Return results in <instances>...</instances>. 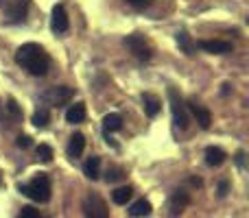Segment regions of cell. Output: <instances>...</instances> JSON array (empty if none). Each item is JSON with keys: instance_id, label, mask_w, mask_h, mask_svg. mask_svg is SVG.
<instances>
[{"instance_id": "cell-10", "label": "cell", "mask_w": 249, "mask_h": 218, "mask_svg": "<svg viewBox=\"0 0 249 218\" xmlns=\"http://www.w3.org/2000/svg\"><path fill=\"white\" fill-rule=\"evenodd\" d=\"M26 9H29V0H13V4H9V9H7L9 22H20V20H24Z\"/></svg>"}, {"instance_id": "cell-7", "label": "cell", "mask_w": 249, "mask_h": 218, "mask_svg": "<svg viewBox=\"0 0 249 218\" xmlns=\"http://www.w3.org/2000/svg\"><path fill=\"white\" fill-rule=\"evenodd\" d=\"M199 46L206 52H212V55H228V52H232V44L223 42V39H203V42H199Z\"/></svg>"}, {"instance_id": "cell-22", "label": "cell", "mask_w": 249, "mask_h": 218, "mask_svg": "<svg viewBox=\"0 0 249 218\" xmlns=\"http://www.w3.org/2000/svg\"><path fill=\"white\" fill-rule=\"evenodd\" d=\"M37 157L42 159V162H51L53 159V149L48 144H39L37 146Z\"/></svg>"}, {"instance_id": "cell-21", "label": "cell", "mask_w": 249, "mask_h": 218, "mask_svg": "<svg viewBox=\"0 0 249 218\" xmlns=\"http://www.w3.org/2000/svg\"><path fill=\"white\" fill-rule=\"evenodd\" d=\"M48 120H51V116H48L46 109H37L33 114V124H35V127H46Z\"/></svg>"}, {"instance_id": "cell-14", "label": "cell", "mask_w": 249, "mask_h": 218, "mask_svg": "<svg viewBox=\"0 0 249 218\" xmlns=\"http://www.w3.org/2000/svg\"><path fill=\"white\" fill-rule=\"evenodd\" d=\"M225 162V153L219 149V146H208L206 149V164L208 166H221Z\"/></svg>"}, {"instance_id": "cell-16", "label": "cell", "mask_w": 249, "mask_h": 218, "mask_svg": "<svg viewBox=\"0 0 249 218\" xmlns=\"http://www.w3.org/2000/svg\"><path fill=\"white\" fill-rule=\"evenodd\" d=\"M123 129V118L121 114H107L103 118V131L105 133H112V131H121Z\"/></svg>"}, {"instance_id": "cell-6", "label": "cell", "mask_w": 249, "mask_h": 218, "mask_svg": "<svg viewBox=\"0 0 249 218\" xmlns=\"http://www.w3.org/2000/svg\"><path fill=\"white\" fill-rule=\"evenodd\" d=\"M124 46H127L138 59H142V61L151 59V48H149V44L144 42V37H140V35H127V37H124Z\"/></svg>"}, {"instance_id": "cell-18", "label": "cell", "mask_w": 249, "mask_h": 218, "mask_svg": "<svg viewBox=\"0 0 249 218\" xmlns=\"http://www.w3.org/2000/svg\"><path fill=\"white\" fill-rule=\"evenodd\" d=\"M131 194H133V188L131 185H123V188H116L112 192V201L116 203V205H124V203L131 199Z\"/></svg>"}, {"instance_id": "cell-13", "label": "cell", "mask_w": 249, "mask_h": 218, "mask_svg": "<svg viewBox=\"0 0 249 218\" xmlns=\"http://www.w3.org/2000/svg\"><path fill=\"white\" fill-rule=\"evenodd\" d=\"M86 120V105L83 103H74L72 107L66 111V122L70 124H79Z\"/></svg>"}, {"instance_id": "cell-26", "label": "cell", "mask_w": 249, "mask_h": 218, "mask_svg": "<svg viewBox=\"0 0 249 218\" xmlns=\"http://www.w3.org/2000/svg\"><path fill=\"white\" fill-rule=\"evenodd\" d=\"M16 144L20 146V149H29V146H31V137H29V135H20V137L16 140Z\"/></svg>"}, {"instance_id": "cell-5", "label": "cell", "mask_w": 249, "mask_h": 218, "mask_svg": "<svg viewBox=\"0 0 249 218\" xmlns=\"http://www.w3.org/2000/svg\"><path fill=\"white\" fill-rule=\"evenodd\" d=\"M72 87L68 85H55V87H48L46 92L42 94V99L46 101L48 105H55V107H59V105H66L72 101Z\"/></svg>"}, {"instance_id": "cell-23", "label": "cell", "mask_w": 249, "mask_h": 218, "mask_svg": "<svg viewBox=\"0 0 249 218\" xmlns=\"http://www.w3.org/2000/svg\"><path fill=\"white\" fill-rule=\"evenodd\" d=\"M123 177V168H109L107 170V177H105V179H107V184H114V181H118Z\"/></svg>"}, {"instance_id": "cell-24", "label": "cell", "mask_w": 249, "mask_h": 218, "mask_svg": "<svg viewBox=\"0 0 249 218\" xmlns=\"http://www.w3.org/2000/svg\"><path fill=\"white\" fill-rule=\"evenodd\" d=\"M18 218H39V212L35 210V207H22V212Z\"/></svg>"}, {"instance_id": "cell-15", "label": "cell", "mask_w": 249, "mask_h": 218, "mask_svg": "<svg viewBox=\"0 0 249 218\" xmlns=\"http://www.w3.org/2000/svg\"><path fill=\"white\" fill-rule=\"evenodd\" d=\"M186 205H188V194L181 192V190H177V192L173 194V199H171V214L173 216L181 214Z\"/></svg>"}, {"instance_id": "cell-8", "label": "cell", "mask_w": 249, "mask_h": 218, "mask_svg": "<svg viewBox=\"0 0 249 218\" xmlns=\"http://www.w3.org/2000/svg\"><path fill=\"white\" fill-rule=\"evenodd\" d=\"M188 109L195 114V118H197V122L201 124V129H210V122H212V116L210 111L203 107L201 103H197V101H188Z\"/></svg>"}, {"instance_id": "cell-1", "label": "cell", "mask_w": 249, "mask_h": 218, "mask_svg": "<svg viewBox=\"0 0 249 218\" xmlns=\"http://www.w3.org/2000/svg\"><path fill=\"white\" fill-rule=\"evenodd\" d=\"M16 61L24 70H29L33 77H44V74L48 72V64H51L48 55L44 52V48L39 46V44H33V42L22 44V46L18 48Z\"/></svg>"}, {"instance_id": "cell-9", "label": "cell", "mask_w": 249, "mask_h": 218, "mask_svg": "<svg viewBox=\"0 0 249 218\" xmlns=\"http://www.w3.org/2000/svg\"><path fill=\"white\" fill-rule=\"evenodd\" d=\"M51 26L55 33H66L68 31V16H66V9L61 4H55V9H53Z\"/></svg>"}, {"instance_id": "cell-11", "label": "cell", "mask_w": 249, "mask_h": 218, "mask_svg": "<svg viewBox=\"0 0 249 218\" xmlns=\"http://www.w3.org/2000/svg\"><path fill=\"white\" fill-rule=\"evenodd\" d=\"M83 149H86V137H83V133H74L68 142V157L77 159L79 155L83 153Z\"/></svg>"}, {"instance_id": "cell-27", "label": "cell", "mask_w": 249, "mask_h": 218, "mask_svg": "<svg viewBox=\"0 0 249 218\" xmlns=\"http://www.w3.org/2000/svg\"><path fill=\"white\" fill-rule=\"evenodd\" d=\"M124 2H129V4H133V7H149L151 2H153V0H124Z\"/></svg>"}, {"instance_id": "cell-19", "label": "cell", "mask_w": 249, "mask_h": 218, "mask_svg": "<svg viewBox=\"0 0 249 218\" xmlns=\"http://www.w3.org/2000/svg\"><path fill=\"white\" fill-rule=\"evenodd\" d=\"M142 103H144V111H146V116H158L160 114V101L155 99L153 94H142Z\"/></svg>"}, {"instance_id": "cell-3", "label": "cell", "mask_w": 249, "mask_h": 218, "mask_svg": "<svg viewBox=\"0 0 249 218\" xmlns=\"http://www.w3.org/2000/svg\"><path fill=\"white\" fill-rule=\"evenodd\" d=\"M83 214L86 218H109V210L99 194H88L83 199Z\"/></svg>"}, {"instance_id": "cell-25", "label": "cell", "mask_w": 249, "mask_h": 218, "mask_svg": "<svg viewBox=\"0 0 249 218\" xmlns=\"http://www.w3.org/2000/svg\"><path fill=\"white\" fill-rule=\"evenodd\" d=\"M7 109L11 111V116H16V118H20V116H22V111L18 109V105H16V101H13V99L7 101Z\"/></svg>"}, {"instance_id": "cell-4", "label": "cell", "mask_w": 249, "mask_h": 218, "mask_svg": "<svg viewBox=\"0 0 249 218\" xmlns=\"http://www.w3.org/2000/svg\"><path fill=\"white\" fill-rule=\"evenodd\" d=\"M168 101H171V111H173V120H175V124L179 129H188L190 118H188V114H186V105L173 87H168Z\"/></svg>"}, {"instance_id": "cell-20", "label": "cell", "mask_w": 249, "mask_h": 218, "mask_svg": "<svg viewBox=\"0 0 249 218\" xmlns=\"http://www.w3.org/2000/svg\"><path fill=\"white\" fill-rule=\"evenodd\" d=\"M177 44L181 46V50H184L186 55H193L195 52V44H193V39H190V35L186 33V31H179V33H177Z\"/></svg>"}, {"instance_id": "cell-28", "label": "cell", "mask_w": 249, "mask_h": 218, "mask_svg": "<svg viewBox=\"0 0 249 218\" xmlns=\"http://www.w3.org/2000/svg\"><path fill=\"white\" fill-rule=\"evenodd\" d=\"M228 190H230V184H228V181H221V184H219V194H221V197H225V194H228Z\"/></svg>"}, {"instance_id": "cell-2", "label": "cell", "mask_w": 249, "mask_h": 218, "mask_svg": "<svg viewBox=\"0 0 249 218\" xmlns=\"http://www.w3.org/2000/svg\"><path fill=\"white\" fill-rule=\"evenodd\" d=\"M18 190L37 203H46L48 199H51V181H48V177L44 175V172H39V175L35 177V179H31L29 184H24V185L20 184Z\"/></svg>"}, {"instance_id": "cell-29", "label": "cell", "mask_w": 249, "mask_h": 218, "mask_svg": "<svg viewBox=\"0 0 249 218\" xmlns=\"http://www.w3.org/2000/svg\"><path fill=\"white\" fill-rule=\"evenodd\" d=\"M243 157H245V153H243V151H238V153H236V164H238V166H243Z\"/></svg>"}, {"instance_id": "cell-17", "label": "cell", "mask_w": 249, "mask_h": 218, "mask_svg": "<svg viewBox=\"0 0 249 218\" xmlns=\"http://www.w3.org/2000/svg\"><path fill=\"white\" fill-rule=\"evenodd\" d=\"M151 210H153V207H151V203L146 201V199H140V201H136V203L131 205L129 214L136 216V218H142V216H149V214H151Z\"/></svg>"}, {"instance_id": "cell-12", "label": "cell", "mask_w": 249, "mask_h": 218, "mask_svg": "<svg viewBox=\"0 0 249 218\" xmlns=\"http://www.w3.org/2000/svg\"><path fill=\"white\" fill-rule=\"evenodd\" d=\"M83 175H86L88 179H92V181L99 179V175H101V157L92 155V157L83 164Z\"/></svg>"}]
</instances>
